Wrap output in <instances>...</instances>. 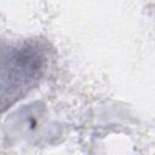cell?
Segmentation results:
<instances>
[{"mask_svg":"<svg viewBox=\"0 0 155 155\" xmlns=\"http://www.w3.org/2000/svg\"><path fill=\"white\" fill-rule=\"evenodd\" d=\"M44 69L45 54L38 45L0 48V114L40 80Z\"/></svg>","mask_w":155,"mask_h":155,"instance_id":"cell-1","label":"cell"}]
</instances>
